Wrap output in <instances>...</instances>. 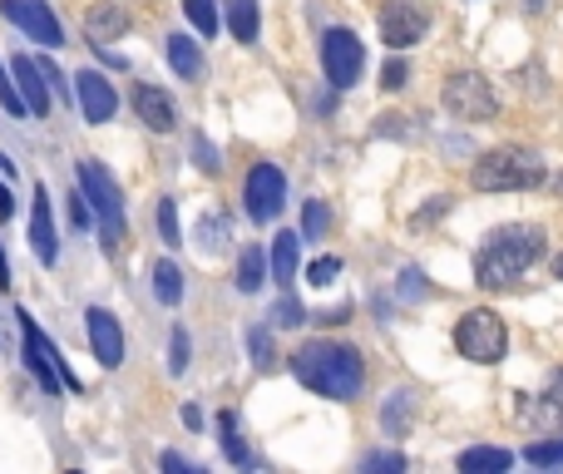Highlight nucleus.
<instances>
[{"mask_svg":"<svg viewBox=\"0 0 563 474\" xmlns=\"http://www.w3.org/2000/svg\"><path fill=\"white\" fill-rule=\"evenodd\" d=\"M292 375L326 400H356L365 381V361L346 341H306L292 351Z\"/></svg>","mask_w":563,"mask_h":474,"instance_id":"nucleus-1","label":"nucleus"},{"mask_svg":"<svg viewBox=\"0 0 563 474\" xmlns=\"http://www.w3.org/2000/svg\"><path fill=\"white\" fill-rule=\"evenodd\" d=\"M543 257V227L533 223H509L499 233H489V242L474 257V282L480 286H504L514 276H523Z\"/></svg>","mask_w":563,"mask_h":474,"instance_id":"nucleus-2","label":"nucleus"},{"mask_svg":"<svg viewBox=\"0 0 563 474\" xmlns=\"http://www.w3.org/2000/svg\"><path fill=\"white\" fill-rule=\"evenodd\" d=\"M543 158L533 148H519V144H504V148H489V154L474 158L470 168V183L480 193H529V188L543 183Z\"/></svg>","mask_w":563,"mask_h":474,"instance_id":"nucleus-3","label":"nucleus"},{"mask_svg":"<svg viewBox=\"0 0 563 474\" xmlns=\"http://www.w3.org/2000/svg\"><path fill=\"white\" fill-rule=\"evenodd\" d=\"M79 193H85V203H89V217L99 223L104 247L109 252H119L128 223H124V193H119L114 173H109L104 163H94V158H85V163H79Z\"/></svg>","mask_w":563,"mask_h":474,"instance_id":"nucleus-4","label":"nucleus"},{"mask_svg":"<svg viewBox=\"0 0 563 474\" xmlns=\"http://www.w3.org/2000/svg\"><path fill=\"white\" fill-rule=\"evenodd\" d=\"M15 316H20V336H25V365H30V375L40 381V391L59 395V385H65V391H79L75 371H69V365L55 356V346L45 341V331L35 326V316H30V312H15Z\"/></svg>","mask_w":563,"mask_h":474,"instance_id":"nucleus-5","label":"nucleus"},{"mask_svg":"<svg viewBox=\"0 0 563 474\" xmlns=\"http://www.w3.org/2000/svg\"><path fill=\"white\" fill-rule=\"evenodd\" d=\"M454 346H460V356H470V361L494 365L504 356V346H509V331H504V321L489 306H474V312H464L460 326H454Z\"/></svg>","mask_w":563,"mask_h":474,"instance_id":"nucleus-6","label":"nucleus"},{"mask_svg":"<svg viewBox=\"0 0 563 474\" xmlns=\"http://www.w3.org/2000/svg\"><path fill=\"white\" fill-rule=\"evenodd\" d=\"M444 109L464 124H484V119L499 114V94L489 89V79L474 75V69H460V75L444 79Z\"/></svg>","mask_w":563,"mask_h":474,"instance_id":"nucleus-7","label":"nucleus"},{"mask_svg":"<svg viewBox=\"0 0 563 474\" xmlns=\"http://www.w3.org/2000/svg\"><path fill=\"white\" fill-rule=\"evenodd\" d=\"M322 69H326V79H331V89H351L356 79H361V69H365L361 40H356L351 30H326V40H322Z\"/></svg>","mask_w":563,"mask_h":474,"instance_id":"nucleus-8","label":"nucleus"},{"mask_svg":"<svg viewBox=\"0 0 563 474\" xmlns=\"http://www.w3.org/2000/svg\"><path fill=\"white\" fill-rule=\"evenodd\" d=\"M243 198H247V217H252V223H272V217L282 213V203H286L282 168H277V163H252Z\"/></svg>","mask_w":563,"mask_h":474,"instance_id":"nucleus-9","label":"nucleus"},{"mask_svg":"<svg viewBox=\"0 0 563 474\" xmlns=\"http://www.w3.org/2000/svg\"><path fill=\"white\" fill-rule=\"evenodd\" d=\"M0 15L10 20V25H20L30 40H40L45 49H59L65 45V30H59L55 10L45 5V0H0Z\"/></svg>","mask_w":563,"mask_h":474,"instance_id":"nucleus-10","label":"nucleus"},{"mask_svg":"<svg viewBox=\"0 0 563 474\" xmlns=\"http://www.w3.org/2000/svg\"><path fill=\"white\" fill-rule=\"evenodd\" d=\"M425 30H430V15L415 0H385L381 5V40L391 49H410L415 40H425Z\"/></svg>","mask_w":563,"mask_h":474,"instance_id":"nucleus-11","label":"nucleus"},{"mask_svg":"<svg viewBox=\"0 0 563 474\" xmlns=\"http://www.w3.org/2000/svg\"><path fill=\"white\" fill-rule=\"evenodd\" d=\"M85 326H89V346H94L99 365H104V371H119V365H124V331H119L114 312H104V306H89Z\"/></svg>","mask_w":563,"mask_h":474,"instance_id":"nucleus-12","label":"nucleus"},{"mask_svg":"<svg viewBox=\"0 0 563 474\" xmlns=\"http://www.w3.org/2000/svg\"><path fill=\"white\" fill-rule=\"evenodd\" d=\"M75 94H79V109H85L89 124H104V119H114L119 94H114V84H109L99 69H79V75H75Z\"/></svg>","mask_w":563,"mask_h":474,"instance_id":"nucleus-13","label":"nucleus"},{"mask_svg":"<svg viewBox=\"0 0 563 474\" xmlns=\"http://www.w3.org/2000/svg\"><path fill=\"white\" fill-rule=\"evenodd\" d=\"M10 79H15L20 99H25V114L45 119V114H49V84H45V69H40L30 55H15V59H10Z\"/></svg>","mask_w":563,"mask_h":474,"instance_id":"nucleus-14","label":"nucleus"},{"mask_svg":"<svg viewBox=\"0 0 563 474\" xmlns=\"http://www.w3.org/2000/svg\"><path fill=\"white\" fill-rule=\"evenodd\" d=\"M30 247L45 267H55L59 257V242H55V217H49V193L35 188V203H30Z\"/></svg>","mask_w":563,"mask_h":474,"instance_id":"nucleus-15","label":"nucleus"},{"mask_svg":"<svg viewBox=\"0 0 563 474\" xmlns=\"http://www.w3.org/2000/svg\"><path fill=\"white\" fill-rule=\"evenodd\" d=\"M128 30V10L119 5V0H99V5L85 10V40L89 45H109V40H119Z\"/></svg>","mask_w":563,"mask_h":474,"instance_id":"nucleus-16","label":"nucleus"},{"mask_svg":"<svg viewBox=\"0 0 563 474\" xmlns=\"http://www.w3.org/2000/svg\"><path fill=\"white\" fill-rule=\"evenodd\" d=\"M134 114L144 119V124L154 128V134H168V128L178 124L173 99H168L158 84H134Z\"/></svg>","mask_w":563,"mask_h":474,"instance_id":"nucleus-17","label":"nucleus"},{"mask_svg":"<svg viewBox=\"0 0 563 474\" xmlns=\"http://www.w3.org/2000/svg\"><path fill=\"white\" fill-rule=\"evenodd\" d=\"M296 257H302V237H296V233H277V242H272V282L277 286H292L296 282Z\"/></svg>","mask_w":563,"mask_h":474,"instance_id":"nucleus-18","label":"nucleus"},{"mask_svg":"<svg viewBox=\"0 0 563 474\" xmlns=\"http://www.w3.org/2000/svg\"><path fill=\"white\" fill-rule=\"evenodd\" d=\"M514 464L509 450H499V444H474V450L460 454V470L464 474H504Z\"/></svg>","mask_w":563,"mask_h":474,"instance_id":"nucleus-19","label":"nucleus"},{"mask_svg":"<svg viewBox=\"0 0 563 474\" xmlns=\"http://www.w3.org/2000/svg\"><path fill=\"white\" fill-rule=\"evenodd\" d=\"M168 65L178 69V79H203V49L188 35H168Z\"/></svg>","mask_w":563,"mask_h":474,"instance_id":"nucleus-20","label":"nucleus"},{"mask_svg":"<svg viewBox=\"0 0 563 474\" xmlns=\"http://www.w3.org/2000/svg\"><path fill=\"white\" fill-rule=\"evenodd\" d=\"M529 420L539 425V430H563V371L553 375V385L543 391V400L529 410Z\"/></svg>","mask_w":563,"mask_h":474,"instance_id":"nucleus-21","label":"nucleus"},{"mask_svg":"<svg viewBox=\"0 0 563 474\" xmlns=\"http://www.w3.org/2000/svg\"><path fill=\"white\" fill-rule=\"evenodd\" d=\"M257 25H262V10H257V0H227V30H233V40L252 45Z\"/></svg>","mask_w":563,"mask_h":474,"instance_id":"nucleus-22","label":"nucleus"},{"mask_svg":"<svg viewBox=\"0 0 563 474\" xmlns=\"http://www.w3.org/2000/svg\"><path fill=\"white\" fill-rule=\"evenodd\" d=\"M262 282H267L262 247H243V257H237V292H257Z\"/></svg>","mask_w":563,"mask_h":474,"instance_id":"nucleus-23","label":"nucleus"},{"mask_svg":"<svg viewBox=\"0 0 563 474\" xmlns=\"http://www.w3.org/2000/svg\"><path fill=\"white\" fill-rule=\"evenodd\" d=\"M154 296L164 306L183 302V272H178V262H154Z\"/></svg>","mask_w":563,"mask_h":474,"instance_id":"nucleus-24","label":"nucleus"},{"mask_svg":"<svg viewBox=\"0 0 563 474\" xmlns=\"http://www.w3.org/2000/svg\"><path fill=\"white\" fill-rule=\"evenodd\" d=\"M523 460H529L533 470H559L563 464V435H553V440H533L529 450H523Z\"/></svg>","mask_w":563,"mask_h":474,"instance_id":"nucleus-25","label":"nucleus"},{"mask_svg":"<svg viewBox=\"0 0 563 474\" xmlns=\"http://www.w3.org/2000/svg\"><path fill=\"white\" fill-rule=\"evenodd\" d=\"M217 435H223L227 460H233V464H247V444H243V435H237V415H233V410L217 415Z\"/></svg>","mask_w":563,"mask_h":474,"instance_id":"nucleus-26","label":"nucleus"},{"mask_svg":"<svg viewBox=\"0 0 563 474\" xmlns=\"http://www.w3.org/2000/svg\"><path fill=\"white\" fill-rule=\"evenodd\" d=\"M326 227H331V207H326L322 198H312V203L302 207V237H326Z\"/></svg>","mask_w":563,"mask_h":474,"instance_id":"nucleus-27","label":"nucleus"},{"mask_svg":"<svg viewBox=\"0 0 563 474\" xmlns=\"http://www.w3.org/2000/svg\"><path fill=\"white\" fill-rule=\"evenodd\" d=\"M158 237H164L168 247H178V237H183L178 233V203L173 198H158Z\"/></svg>","mask_w":563,"mask_h":474,"instance_id":"nucleus-28","label":"nucleus"},{"mask_svg":"<svg viewBox=\"0 0 563 474\" xmlns=\"http://www.w3.org/2000/svg\"><path fill=\"white\" fill-rule=\"evenodd\" d=\"M183 10H188V20H193L203 35H217V5L213 0H183Z\"/></svg>","mask_w":563,"mask_h":474,"instance_id":"nucleus-29","label":"nucleus"},{"mask_svg":"<svg viewBox=\"0 0 563 474\" xmlns=\"http://www.w3.org/2000/svg\"><path fill=\"white\" fill-rule=\"evenodd\" d=\"M336 276H341V257H316V262L306 267V282L312 286H331Z\"/></svg>","mask_w":563,"mask_h":474,"instance_id":"nucleus-30","label":"nucleus"},{"mask_svg":"<svg viewBox=\"0 0 563 474\" xmlns=\"http://www.w3.org/2000/svg\"><path fill=\"white\" fill-rule=\"evenodd\" d=\"M306 321V306L296 302V296H282V302L272 306V326H302Z\"/></svg>","mask_w":563,"mask_h":474,"instance_id":"nucleus-31","label":"nucleus"},{"mask_svg":"<svg viewBox=\"0 0 563 474\" xmlns=\"http://www.w3.org/2000/svg\"><path fill=\"white\" fill-rule=\"evenodd\" d=\"M0 104L10 109V114H25V99H20V89H15V79H10V65H0Z\"/></svg>","mask_w":563,"mask_h":474,"instance_id":"nucleus-32","label":"nucleus"},{"mask_svg":"<svg viewBox=\"0 0 563 474\" xmlns=\"http://www.w3.org/2000/svg\"><path fill=\"white\" fill-rule=\"evenodd\" d=\"M168 371L173 375L188 371V331H173V341H168Z\"/></svg>","mask_w":563,"mask_h":474,"instance_id":"nucleus-33","label":"nucleus"},{"mask_svg":"<svg viewBox=\"0 0 563 474\" xmlns=\"http://www.w3.org/2000/svg\"><path fill=\"white\" fill-rule=\"evenodd\" d=\"M247 351H252V365H262V371H267V365H272V336L252 331V336H247Z\"/></svg>","mask_w":563,"mask_h":474,"instance_id":"nucleus-34","label":"nucleus"},{"mask_svg":"<svg viewBox=\"0 0 563 474\" xmlns=\"http://www.w3.org/2000/svg\"><path fill=\"white\" fill-rule=\"evenodd\" d=\"M410 400H415L410 391H395L391 410H385V425H391V435H401V430H405V405H410Z\"/></svg>","mask_w":563,"mask_h":474,"instance_id":"nucleus-35","label":"nucleus"},{"mask_svg":"<svg viewBox=\"0 0 563 474\" xmlns=\"http://www.w3.org/2000/svg\"><path fill=\"white\" fill-rule=\"evenodd\" d=\"M193 154H198V168H203V173H217V168H223V158L213 154V144H207L203 134H193Z\"/></svg>","mask_w":563,"mask_h":474,"instance_id":"nucleus-36","label":"nucleus"},{"mask_svg":"<svg viewBox=\"0 0 563 474\" xmlns=\"http://www.w3.org/2000/svg\"><path fill=\"white\" fill-rule=\"evenodd\" d=\"M203 242L207 247H223L227 242V217H203Z\"/></svg>","mask_w":563,"mask_h":474,"instance_id":"nucleus-37","label":"nucleus"},{"mask_svg":"<svg viewBox=\"0 0 563 474\" xmlns=\"http://www.w3.org/2000/svg\"><path fill=\"white\" fill-rule=\"evenodd\" d=\"M401 276H405V282H401L405 296H425V292H430V286H425V272H415V267H410V272H401Z\"/></svg>","mask_w":563,"mask_h":474,"instance_id":"nucleus-38","label":"nucleus"},{"mask_svg":"<svg viewBox=\"0 0 563 474\" xmlns=\"http://www.w3.org/2000/svg\"><path fill=\"white\" fill-rule=\"evenodd\" d=\"M381 84H385V89H401V84H405V59H391V65H385Z\"/></svg>","mask_w":563,"mask_h":474,"instance_id":"nucleus-39","label":"nucleus"},{"mask_svg":"<svg viewBox=\"0 0 563 474\" xmlns=\"http://www.w3.org/2000/svg\"><path fill=\"white\" fill-rule=\"evenodd\" d=\"M365 470H405V460H401V454H371V460H365Z\"/></svg>","mask_w":563,"mask_h":474,"instance_id":"nucleus-40","label":"nucleus"},{"mask_svg":"<svg viewBox=\"0 0 563 474\" xmlns=\"http://www.w3.org/2000/svg\"><path fill=\"white\" fill-rule=\"evenodd\" d=\"M69 217H75V227H89V203H85V193L69 198Z\"/></svg>","mask_w":563,"mask_h":474,"instance_id":"nucleus-41","label":"nucleus"},{"mask_svg":"<svg viewBox=\"0 0 563 474\" xmlns=\"http://www.w3.org/2000/svg\"><path fill=\"white\" fill-rule=\"evenodd\" d=\"M10 213H15V198H10V188L0 183V217H10Z\"/></svg>","mask_w":563,"mask_h":474,"instance_id":"nucleus-42","label":"nucleus"},{"mask_svg":"<svg viewBox=\"0 0 563 474\" xmlns=\"http://www.w3.org/2000/svg\"><path fill=\"white\" fill-rule=\"evenodd\" d=\"M164 470H178V474H183V470H193V464H188V460H178V454L168 450V454H164Z\"/></svg>","mask_w":563,"mask_h":474,"instance_id":"nucleus-43","label":"nucleus"},{"mask_svg":"<svg viewBox=\"0 0 563 474\" xmlns=\"http://www.w3.org/2000/svg\"><path fill=\"white\" fill-rule=\"evenodd\" d=\"M0 286H10V262H5V247H0Z\"/></svg>","mask_w":563,"mask_h":474,"instance_id":"nucleus-44","label":"nucleus"},{"mask_svg":"<svg viewBox=\"0 0 563 474\" xmlns=\"http://www.w3.org/2000/svg\"><path fill=\"white\" fill-rule=\"evenodd\" d=\"M553 276H559V282H563V252L553 257Z\"/></svg>","mask_w":563,"mask_h":474,"instance_id":"nucleus-45","label":"nucleus"},{"mask_svg":"<svg viewBox=\"0 0 563 474\" xmlns=\"http://www.w3.org/2000/svg\"><path fill=\"white\" fill-rule=\"evenodd\" d=\"M553 193H559V198H563V173H559V178H553Z\"/></svg>","mask_w":563,"mask_h":474,"instance_id":"nucleus-46","label":"nucleus"},{"mask_svg":"<svg viewBox=\"0 0 563 474\" xmlns=\"http://www.w3.org/2000/svg\"><path fill=\"white\" fill-rule=\"evenodd\" d=\"M0 168H5V173H10V158H5V154H0Z\"/></svg>","mask_w":563,"mask_h":474,"instance_id":"nucleus-47","label":"nucleus"}]
</instances>
